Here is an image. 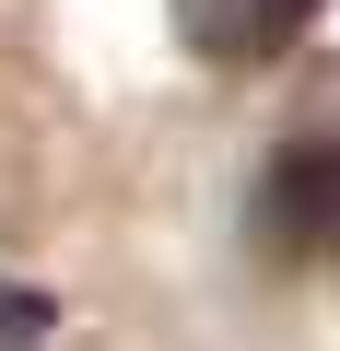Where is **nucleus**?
I'll return each instance as SVG.
<instances>
[{
  "label": "nucleus",
  "mask_w": 340,
  "mask_h": 351,
  "mask_svg": "<svg viewBox=\"0 0 340 351\" xmlns=\"http://www.w3.org/2000/svg\"><path fill=\"white\" fill-rule=\"evenodd\" d=\"M164 12H177L188 59H212V71H270V59L317 24V0H164Z\"/></svg>",
  "instance_id": "f257e3e1"
},
{
  "label": "nucleus",
  "mask_w": 340,
  "mask_h": 351,
  "mask_svg": "<svg viewBox=\"0 0 340 351\" xmlns=\"http://www.w3.org/2000/svg\"><path fill=\"white\" fill-rule=\"evenodd\" d=\"M258 234H270L282 258H305V246L340 234V141H293V152H270V176H258Z\"/></svg>",
  "instance_id": "f03ea898"
}]
</instances>
